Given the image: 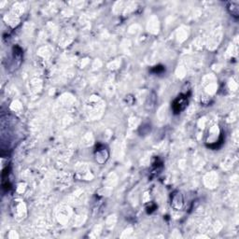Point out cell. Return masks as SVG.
Wrapping results in <instances>:
<instances>
[{"label":"cell","instance_id":"6da1fadb","mask_svg":"<svg viewBox=\"0 0 239 239\" xmlns=\"http://www.w3.org/2000/svg\"><path fill=\"white\" fill-rule=\"evenodd\" d=\"M187 105V100L186 98L184 97H179L176 101H175V104H174V109L175 111L177 112H179L180 110H182Z\"/></svg>","mask_w":239,"mask_h":239},{"label":"cell","instance_id":"7a4b0ae2","mask_svg":"<svg viewBox=\"0 0 239 239\" xmlns=\"http://www.w3.org/2000/svg\"><path fill=\"white\" fill-rule=\"evenodd\" d=\"M230 7L232 8V11H231L232 15L234 16V17H238L239 10H238V5H237V3H231V4H230Z\"/></svg>","mask_w":239,"mask_h":239}]
</instances>
